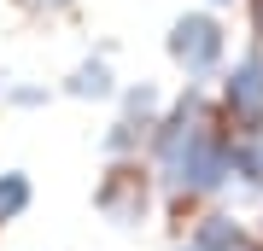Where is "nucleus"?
Segmentation results:
<instances>
[{"instance_id": "nucleus-1", "label": "nucleus", "mask_w": 263, "mask_h": 251, "mask_svg": "<svg viewBox=\"0 0 263 251\" xmlns=\"http://www.w3.org/2000/svg\"><path fill=\"white\" fill-rule=\"evenodd\" d=\"M164 53H170V65L187 76V82H211L228 65V29H222V18L211 6L205 12H181L170 24V35H164Z\"/></svg>"}, {"instance_id": "nucleus-2", "label": "nucleus", "mask_w": 263, "mask_h": 251, "mask_svg": "<svg viewBox=\"0 0 263 251\" xmlns=\"http://www.w3.org/2000/svg\"><path fill=\"white\" fill-rule=\"evenodd\" d=\"M94 210L111 228H141L152 216V169L141 158H111V169L94 187Z\"/></svg>"}, {"instance_id": "nucleus-3", "label": "nucleus", "mask_w": 263, "mask_h": 251, "mask_svg": "<svg viewBox=\"0 0 263 251\" xmlns=\"http://www.w3.org/2000/svg\"><path fill=\"white\" fill-rule=\"evenodd\" d=\"M222 117L234 123V134L263 129V53H240L234 65H222Z\"/></svg>"}, {"instance_id": "nucleus-4", "label": "nucleus", "mask_w": 263, "mask_h": 251, "mask_svg": "<svg viewBox=\"0 0 263 251\" xmlns=\"http://www.w3.org/2000/svg\"><path fill=\"white\" fill-rule=\"evenodd\" d=\"M65 93H70V100H117V70H111V53H88L82 65L65 76Z\"/></svg>"}, {"instance_id": "nucleus-5", "label": "nucleus", "mask_w": 263, "mask_h": 251, "mask_svg": "<svg viewBox=\"0 0 263 251\" xmlns=\"http://www.w3.org/2000/svg\"><path fill=\"white\" fill-rule=\"evenodd\" d=\"M234 181L246 193H263V129L234 134Z\"/></svg>"}, {"instance_id": "nucleus-6", "label": "nucleus", "mask_w": 263, "mask_h": 251, "mask_svg": "<svg viewBox=\"0 0 263 251\" xmlns=\"http://www.w3.org/2000/svg\"><path fill=\"white\" fill-rule=\"evenodd\" d=\"M117 100H123V111H117V117L141 123V129H158V117H164V93L152 88V82H135V88H117Z\"/></svg>"}, {"instance_id": "nucleus-7", "label": "nucleus", "mask_w": 263, "mask_h": 251, "mask_svg": "<svg viewBox=\"0 0 263 251\" xmlns=\"http://www.w3.org/2000/svg\"><path fill=\"white\" fill-rule=\"evenodd\" d=\"M29 205H35V187H29V176H24V169H6V176H0V228L18 222Z\"/></svg>"}, {"instance_id": "nucleus-8", "label": "nucleus", "mask_w": 263, "mask_h": 251, "mask_svg": "<svg viewBox=\"0 0 263 251\" xmlns=\"http://www.w3.org/2000/svg\"><path fill=\"white\" fill-rule=\"evenodd\" d=\"M0 100L18 105V111H35V105H47L53 93H47V88H12V82H6V93H0Z\"/></svg>"}, {"instance_id": "nucleus-9", "label": "nucleus", "mask_w": 263, "mask_h": 251, "mask_svg": "<svg viewBox=\"0 0 263 251\" xmlns=\"http://www.w3.org/2000/svg\"><path fill=\"white\" fill-rule=\"evenodd\" d=\"M252 35H257V53H263V0H252Z\"/></svg>"}, {"instance_id": "nucleus-10", "label": "nucleus", "mask_w": 263, "mask_h": 251, "mask_svg": "<svg viewBox=\"0 0 263 251\" xmlns=\"http://www.w3.org/2000/svg\"><path fill=\"white\" fill-rule=\"evenodd\" d=\"M205 6H234V0H205Z\"/></svg>"}, {"instance_id": "nucleus-11", "label": "nucleus", "mask_w": 263, "mask_h": 251, "mask_svg": "<svg viewBox=\"0 0 263 251\" xmlns=\"http://www.w3.org/2000/svg\"><path fill=\"white\" fill-rule=\"evenodd\" d=\"M41 6H70V0H41Z\"/></svg>"}, {"instance_id": "nucleus-12", "label": "nucleus", "mask_w": 263, "mask_h": 251, "mask_svg": "<svg viewBox=\"0 0 263 251\" xmlns=\"http://www.w3.org/2000/svg\"><path fill=\"white\" fill-rule=\"evenodd\" d=\"M176 251H199V245H193V240H187V245H176Z\"/></svg>"}, {"instance_id": "nucleus-13", "label": "nucleus", "mask_w": 263, "mask_h": 251, "mask_svg": "<svg viewBox=\"0 0 263 251\" xmlns=\"http://www.w3.org/2000/svg\"><path fill=\"white\" fill-rule=\"evenodd\" d=\"M257 251H263V228H257Z\"/></svg>"}, {"instance_id": "nucleus-14", "label": "nucleus", "mask_w": 263, "mask_h": 251, "mask_svg": "<svg viewBox=\"0 0 263 251\" xmlns=\"http://www.w3.org/2000/svg\"><path fill=\"white\" fill-rule=\"evenodd\" d=\"M0 93H6V76H0Z\"/></svg>"}]
</instances>
